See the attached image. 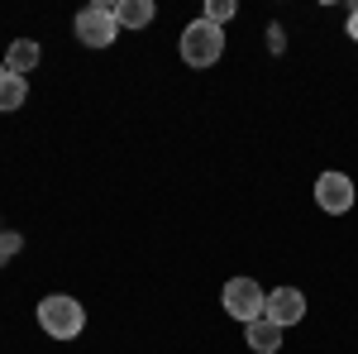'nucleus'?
I'll return each instance as SVG.
<instances>
[{"mask_svg":"<svg viewBox=\"0 0 358 354\" xmlns=\"http://www.w3.org/2000/svg\"><path fill=\"white\" fill-rule=\"evenodd\" d=\"M38 326L53 340H77L86 330V306L77 297H67V292H53V297L38 301Z\"/></svg>","mask_w":358,"mask_h":354,"instance_id":"nucleus-1","label":"nucleus"},{"mask_svg":"<svg viewBox=\"0 0 358 354\" xmlns=\"http://www.w3.org/2000/svg\"><path fill=\"white\" fill-rule=\"evenodd\" d=\"M224 53V29L210 20H192L182 29V62L187 67H215Z\"/></svg>","mask_w":358,"mask_h":354,"instance_id":"nucleus-2","label":"nucleus"},{"mask_svg":"<svg viewBox=\"0 0 358 354\" xmlns=\"http://www.w3.org/2000/svg\"><path fill=\"white\" fill-rule=\"evenodd\" d=\"M220 306L234 316V321H258L263 311H268V292L253 282V278H229L224 282V292H220Z\"/></svg>","mask_w":358,"mask_h":354,"instance_id":"nucleus-3","label":"nucleus"},{"mask_svg":"<svg viewBox=\"0 0 358 354\" xmlns=\"http://www.w3.org/2000/svg\"><path fill=\"white\" fill-rule=\"evenodd\" d=\"M354 201H358V191H354V177L349 172H320L315 177V206L325 216H349Z\"/></svg>","mask_w":358,"mask_h":354,"instance_id":"nucleus-4","label":"nucleus"},{"mask_svg":"<svg viewBox=\"0 0 358 354\" xmlns=\"http://www.w3.org/2000/svg\"><path fill=\"white\" fill-rule=\"evenodd\" d=\"M77 39L86 48H110L120 39V25H115V5H86L77 15Z\"/></svg>","mask_w":358,"mask_h":354,"instance_id":"nucleus-5","label":"nucleus"},{"mask_svg":"<svg viewBox=\"0 0 358 354\" xmlns=\"http://www.w3.org/2000/svg\"><path fill=\"white\" fill-rule=\"evenodd\" d=\"M268 321H277V326H296L306 316V292L301 287H277V292H268V311H263Z\"/></svg>","mask_w":358,"mask_h":354,"instance_id":"nucleus-6","label":"nucleus"},{"mask_svg":"<svg viewBox=\"0 0 358 354\" xmlns=\"http://www.w3.org/2000/svg\"><path fill=\"white\" fill-rule=\"evenodd\" d=\"M38 62H43V48H38L34 39H15V43L5 48V72H15V77H29Z\"/></svg>","mask_w":358,"mask_h":354,"instance_id":"nucleus-7","label":"nucleus"},{"mask_svg":"<svg viewBox=\"0 0 358 354\" xmlns=\"http://www.w3.org/2000/svg\"><path fill=\"white\" fill-rule=\"evenodd\" d=\"M244 335H248V345H253L258 354H277V350H282V326H277V321H268V316L248 321Z\"/></svg>","mask_w":358,"mask_h":354,"instance_id":"nucleus-8","label":"nucleus"},{"mask_svg":"<svg viewBox=\"0 0 358 354\" xmlns=\"http://www.w3.org/2000/svg\"><path fill=\"white\" fill-rule=\"evenodd\" d=\"M153 15H158L153 0H120L115 5V25L120 29H143V25H153Z\"/></svg>","mask_w":358,"mask_h":354,"instance_id":"nucleus-9","label":"nucleus"},{"mask_svg":"<svg viewBox=\"0 0 358 354\" xmlns=\"http://www.w3.org/2000/svg\"><path fill=\"white\" fill-rule=\"evenodd\" d=\"M24 101H29V77H15V72H5V67H0V110H5V115H15Z\"/></svg>","mask_w":358,"mask_h":354,"instance_id":"nucleus-10","label":"nucleus"},{"mask_svg":"<svg viewBox=\"0 0 358 354\" xmlns=\"http://www.w3.org/2000/svg\"><path fill=\"white\" fill-rule=\"evenodd\" d=\"M234 10H239V5H234V0H210V5H206V15H201V20H210V25H220V29H224V20H234Z\"/></svg>","mask_w":358,"mask_h":354,"instance_id":"nucleus-11","label":"nucleus"},{"mask_svg":"<svg viewBox=\"0 0 358 354\" xmlns=\"http://www.w3.org/2000/svg\"><path fill=\"white\" fill-rule=\"evenodd\" d=\"M282 43H287V39H282V29L273 25V29H268V48H273V53H277V48H282Z\"/></svg>","mask_w":358,"mask_h":354,"instance_id":"nucleus-12","label":"nucleus"},{"mask_svg":"<svg viewBox=\"0 0 358 354\" xmlns=\"http://www.w3.org/2000/svg\"><path fill=\"white\" fill-rule=\"evenodd\" d=\"M349 39H354V43H358V5H354V10H349Z\"/></svg>","mask_w":358,"mask_h":354,"instance_id":"nucleus-13","label":"nucleus"}]
</instances>
